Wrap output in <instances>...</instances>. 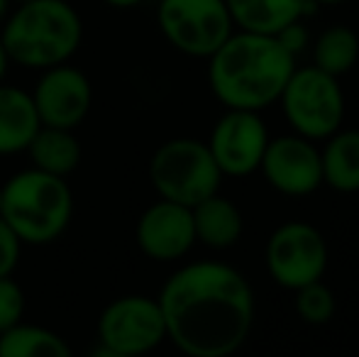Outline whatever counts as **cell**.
I'll return each instance as SVG.
<instances>
[{
	"instance_id": "6da1fadb",
	"label": "cell",
	"mask_w": 359,
	"mask_h": 357,
	"mask_svg": "<svg viewBox=\"0 0 359 357\" xmlns=\"http://www.w3.org/2000/svg\"><path fill=\"white\" fill-rule=\"evenodd\" d=\"M166 338L189 357H230L255 325V291L235 267L194 262L176 269L159 296Z\"/></svg>"
},
{
	"instance_id": "7a4b0ae2",
	"label": "cell",
	"mask_w": 359,
	"mask_h": 357,
	"mask_svg": "<svg viewBox=\"0 0 359 357\" xmlns=\"http://www.w3.org/2000/svg\"><path fill=\"white\" fill-rule=\"evenodd\" d=\"M293 69L296 57L274 34L240 29L208 57V83L225 108L259 113L281 98Z\"/></svg>"
},
{
	"instance_id": "3957f363",
	"label": "cell",
	"mask_w": 359,
	"mask_h": 357,
	"mask_svg": "<svg viewBox=\"0 0 359 357\" xmlns=\"http://www.w3.org/2000/svg\"><path fill=\"white\" fill-rule=\"evenodd\" d=\"M0 37L10 64L44 72L74 57L83 39V22L67 0H27L8 13Z\"/></svg>"
},
{
	"instance_id": "277c9868",
	"label": "cell",
	"mask_w": 359,
	"mask_h": 357,
	"mask_svg": "<svg viewBox=\"0 0 359 357\" xmlns=\"http://www.w3.org/2000/svg\"><path fill=\"white\" fill-rule=\"evenodd\" d=\"M74 196L64 177L25 169L3 184L0 218L22 245H49L72 223Z\"/></svg>"
},
{
	"instance_id": "5b68a950",
	"label": "cell",
	"mask_w": 359,
	"mask_h": 357,
	"mask_svg": "<svg viewBox=\"0 0 359 357\" xmlns=\"http://www.w3.org/2000/svg\"><path fill=\"white\" fill-rule=\"evenodd\" d=\"M222 172L208 144L194 137H176L156 147L149 159V181L159 198L194 208L217 194Z\"/></svg>"
},
{
	"instance_id": "8992f818",
	"label": "cell",
	"mask_w": 359,
	"mask_h": 357,
	"mask_svg": "<svg viewBox=\"0 0 359 357\" xmlns=\"http://www.w3.org/2000/svg\"><path fill=\"white\" fill-rule=\"evenodd\" d=\"M286 120L306 140H327L345 118V95L335 76L318 67L293 69L279 98Z\"/></svg>"
},
{
	"instance_id": "52a82bcc",
	"label": "cell",
	"mask_w": 359,
	"mask_h": 357,
	"mask_svg": "<svg viewBox=\"0 0 359 357\" xmlns=\"http://www.w3.org/2000/svg\"><path fill=\"white\" fill-rule=\"evenodd\" d=\"M156 25L171 47L196 59H208L235 27L225 0H161Z\"/></svg>"
},
{
	"instance_id": "ba28073f",
	"label": "cell",
	"mask_w": 359,
	"mask_h": 357,
	"mask_svg": "<svg viewBox=\"0 0 359 357\" xmlns=\"http://www.w3.org/2000/svg\"><path fill=\"white\" fill-rule=\"evenodd\" d=\"M166 340V325L159 301L142 294H128L110 301L98 318V343L105 355L137 357L159 348Z\"/></svg>"
},
{
	"instance_id": "9c48e42d",
	"label": "cell",
	"mask_w": 359,
	"mask_h": 357,
	"mask_svg": "<svg viewBox=\"0 0 359 357\" xmlns=\"http://www.w3.org/2000/svg\"><path fill=\"white\" fill-rule=\"evenodd\" d=\"M264 257L271 279L284 289L296 291L323 279L327 269V245L318 228L303 220H291L271 233Z\"/></svg>"
},
{
	"instance_id": "30bf717a",
	"label": "cell",
	"mask_w": 359,
	"mask_h": 357,
	"mask_svg": "<svg viewBox=\"0 0 359 357\" xmlns=\"http://www.w3.org/2000/svg\"><path fill=\"white\" fill-rule=\"evenodd\" d=\"M205 144H208L222 177L225 174L227 177H247L259 169L264 149L269 144V130L255 110L227 108V113L215 123Z\"/></svg>"
},
{
	"instance_id": "8fae6325",
	"label": "cell",
	"mask_w": 359,
	"mask_h": 357,
	"mask_svg": "<svg viewBox=\"0 0 359 357\" xmlns=\"http://www.w3.org/2000/svg\"><path fill=\"white\" fill-rule=\"evenodd\" d=\"M29 95H32L39 123L67 130L79 128L93 103V88L88 76L69 64L44 69Z\"/></svg>"
},
{
	"instance_id": "7c38bea8",
	"label": "cell",
	"mask_w": 359,
	"mask_h": 357,
	"mask_svg": "<svg viewBox=\"0 0 359 357\" xmlns=\"http://www.w3.org/2000/svg\"><path fill=\"white\" fill-rule=\"evenodd\" d=\"M259 169L266 184L284 196H311L323 186L320 152L301 135L269 140Z\"/></svg>"
},
{
	"instance_id": "4fadbf2b",
	"label": "cell",
	"mask_w": 359,
	"mask_h": 357,
	"mask_svg": "<svg viewBox=\"0 0 359 357\" xmlns=\"http://www.w3.org/2000/svg\"><path fill=\"white\" fill-rule=\"evenodd\" d=\"M135 240L154 262H174L191 252L196 245L194 215L189 206L174 203V201H156L140 215Z\"/></svg>"
},
{
	"instance_id": "5bb4252c",
	"label": "cell",
	"mask_w": 359,
	"mask_h": 357,
	"mask_svg": "<svg viewBox=\"0 0 359 357\" xmlns=\"http://www.w3.org/2000/svg\"><path fill=\"white\" fill-rule=\"evenodd\" d=\"M235 27L245 32L276 34L296 20L318 13L316 0H225Z\"/></svg>"
},
{
	"instance_id": "9a60e30c",
	"label": "cell",
	"mask_w": 359,
	"mask_h": 357,
	"mask_svg": "<svg viewBox=\"0 0 359 357\" xmlns=\"http://www.w3.org/2000/svg\"><path fill=\"white\" fill-rule=\"evenodd\" d=\"M191 215H194L196 243L205 245L210 250L232 248V245H237V240L242 238V230H245L240 208L225 196H208L191 208Z\"/></svg>"
},
{
	"instance_id": "2e32d148",
	"label": "cell",
	"mask_w": 359,
	"mask_h": 357,
	"mask_svg": "<svg viewBox=\"0 0 359 357\" xmlns=\"http://www.w3.org/2000/svg\"><path fill=\"white\" fill-rule=\"evenodd\" d=\"M39 125L32 95L0 81V154L25 152Z\"/></svg>"
},
{
	"instance_id": "e0dca14e",
	"label": "cell",
	"mask_w": 359,
	"mask_h": 357,
	"mask_svg": "<svg viewBox=\"0 0 359 357\" xmlns=\"http://www.w3.org/2000/svg\"><path fill=\"white\" fill-rule=\"evenodd\" d=\"M25 152L29 154L34 169H42V172L64 179L76 172V167L81 164V144L74 130L67 128L39 125Z\"/></svg>"
},
{
	"instance_id": "ac0fdd59",
	"label": "cell",
	"mask_w": 359,
	"mask_h": 357,
	"mask_svg": "<svg viewBox=\"0 0 359 357\" xmlns=\"http://www.w3.org/2000/svg\"><path fill=\"white\" fill-rule=\"evenodd\" d=\"M323 184L340 194L359 191V130L332 133L320 152Z\"/></svg>"
},
{
	"instance_id": "d6986e66",
	"label": "cell",
	"mask_w": 359,
	"mask_h": 357,
	"mask_svg": "<svg viewBox=\"0 0 359 357\" xmlns=\"http://www.w3.org/2000/svg\"><path fill=\"white\" fill-rule=\"evenodd\" d=\"M0 357H72V348L54 330L20 321L0 333Z\"/></svg>"
},
{
	"instance_id": "ffe728a7",
	"label": "cell",
	"mask_w": 359,
	"mask_h": 357,
	"mask_svg": "<svg viewBox=\"0 0 359 357\" xmlns=\"http://www.w3.org/2000/svg\"><path fill=\"white\" fill-rule=\"evenodd\" d=\"M359 59V37L345 25L327 27L313 47V67L330 76L340 79L342 74L352 72Z\"/></svg>"
},
{
	"instance_id": "44dd1931",
	"label": "cell",
	"mask_w": 359,
	"mask_h": 357,
	"mask_svg": "<svg viewBox=\"0 0 359 357\" xmlns=\"http://www.w3.org/2000/svg\"><path fill=\"white\" fill-rule=\"evenodd\" d=\"M296 314L308 325H325L335 316V296L320 279L296 289Z\"/></svg>"
},
{
	"instance_id": "7402d4cb",
	"label": "cell",
	"mask_w": 359,
	"mask_h": 357,
	"mask_svg": "<svg viewBox=\"0 0 359 357\" xmlns=\"http://www.w3.org/2000/svg\"><path fill=\"white\" fill-rule=\"evenodd\" d=\"M25 316V291L13 276H0V333L20 323Z\"/></svg>"
},
{
	"instance_id": "603a6c76",
	"label": "cell",
	"mask_w": 359,
	"mask_h": 357,
	"mask_svg": "<svg viewBox=\"0 0 359 357\" xmlns=\"http://www.w3.org/2000/svg\"><path fill=\"white\" fill-rule=\"evenodd\" d=\"M20 250H22V243L15 235V230L0 218V276H10L18 267L20 260Z\"/></svg>"
},
{
	"instance_id": "cb8c5ba5",
	"label": "cell",
	"mask_w": 359,
	"mask_h": 357,
	"mask_svg": "<svg viewBox=\"0 0 359 357\" xmlns=\"http://www.w3.org/2000/svg\"><path fill=\"white\" fill-rule=\"evenodd\" d=\"M274 37L279 39L281 44H284V47L293 54V57H298V54H301L303 49L308 47V42H311V34H308L303 20H296V22L286 25V27L279 29Z\"/></svg>"
},
{
	"instance_id": "d4e9b609",
	"label": "cell",
	"mask_w": 359,
	"mask_h": 357,
	"mask_svg": "<svg viewBox=\"0 0 359 357\" xmlns=\"http://www.w3.org/2000/svg\"><path fill=\"white\" fill-rule=\"evenodd\" d=\"M8 67H10V57H8V52H5L3 37H0V81H5V74H8Z\"/></svg>"
},
{
	"instance_id": "484cf974",
	"label": "cell",
	"mask_w": 359,
	"mask_h": 357,
	"mask_svg": "<svg viewBox=\"0 0 359 357\" xmlns=\"http://www.w3.org/2000/svg\"><path fill=\"white\" fill-rule=\"evenodd\" d=\"M103 3L115 10H130V8H135V5L142 3V0H103Z\"/></svg>"
},
{
	"instance_id": "4316f807",
	"label": "cell",
	"mask_w": 359,
	"mask_h": 357,
	"mask_svg": "<svg viewBox=\"0 0 359 357\" xmlns=\"http://www.w3.org/2000/svg\"><path fill=\"white\" fill-rule=\"evenodd\" d=\"M8 13H10V0H0V22L8 18Z\"/></svg>"
},
{
	"instance_id": "83f0119b",
	"label": "cell",
	"mask_w": 359,
	"mask_h": 357,
	"mask_svg": "<svg viewBox=\"0 0 359 357\" xmlns=\"http://www.w3.org/2000/svg\"><path fill=\"white\" fill-rule=\"evenodd\" d=\"M318 5H340V3H347V0H316Z\"/></svg>"
},
{
	"instance_id": "f1b7e54d",
	"label": "cell",
	"mask_w": 359,
	"mask_h": 357,
	"mask_svg": "<svg viewBox=\"0 0 359 357\" xmlns=\"http://www.w3.org/2000/svg\"><path fill=\"white\" fill-rule=\"evenodd\" d=\"M0 203H3V186H0Z\"/></svg>"
}]
</instances>
